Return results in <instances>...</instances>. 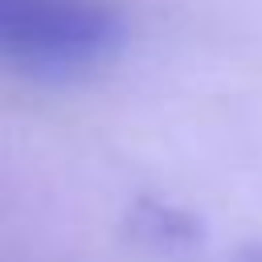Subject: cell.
Instances as JSON below:
<instances>
[{"label":"cell","instance_id":"6da1fadb","mask_svg":"<svg viewBox=\"0 0 262 262\" xmlns=\"http://www.w3.org/2000/svg\"><path fill=\"white\" fill-rule=\"evenodd\" d=\"M123 41V20L106 0H0V66L70 78L102 66Z\"/></svg>","mask_w":262,"mask_h":262}]
</instances>
